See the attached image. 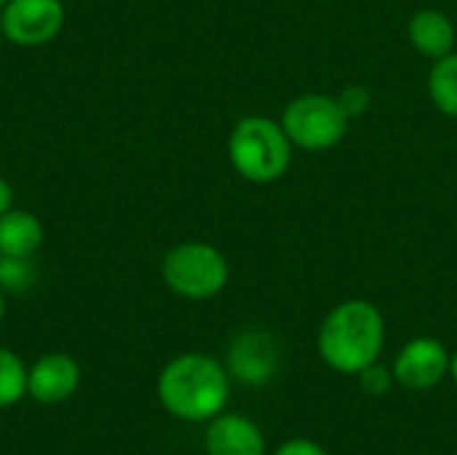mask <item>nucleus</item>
<instances>
[{"mask_svg": "<svg viewBox=\"0 0 457 455\" xmlns=\"http://www.w3.org/2000/svg\"><path fill=\"white\" fill-rule=\"evenodd\" d=\"M426 86L434 107L447 118H457V51L434 62Z\"/></svg>", "mask_w": 457, "mask_h": 455, "instance_id": "ddd939ff", "label": "nucleus"}, {"mask_svg": "<svg viewBox=\"0 0 457 455\" xmlns=\"http://www.w3.org/2000/svg\"><path fill=\"white\" fill-rule=\"evenodd\" d=\"M273 455H329L324 451V445L321 442H316V440H308V437H292V440H287V442H281Z\"/></svg>", "mask_w": 457, "mask_h": 455, "instance_id": "a211bd4d", "label": "nucleus"}, {"mask_svg": "<svg viewBox=\"0 0 457 455\" xmlns=\"http://www.w3.org/2000/svg\"><path fill=\"white\" fill-rule=\"evenodd\" d=\"M161 408L185 424H209L230 400L228 367L201 351L169 359L155 383Z\"/></svg>", "mask_w": 457, "mask_h": 455, "instance_id": "f257e3e1", "label": "nucleus"}, {"mask_svg": "<svg viewBox=\"0 0 457 455\" xmlns=\"http://www.w3.org/2000/svg\"><path fill=\"white\" fill-rule=\"evenodd\" d=\"M356 378H359L361 392H364L367 397H372V400L386 397V394L394 389V383H396L394 370H391V367H386V365H380V362H375V365L364 367Z\"/></svg>", "mask_w": 457, "mask_h": 455, "instance_id": "dca6fc26", "label": "nucleus"}, {"mask_svg": "<svg viewBox=\"0 0 457 455\" xmlns=\"http://www.w3.org/2000/svg\"><path fill=\"white\" fill-rule=\"evenodd\" d=\"M206 455H268L262 429L241 413H220L204 434Z\"/></svg>", "mask_w": 457, "mask_h": 455, "instance_id": "9d476101", "label": "nucleus"}, {"mask_svg": "<svg viewBox=\"0 0 457 455\" xmlns=\"http://www.w3.org/2000/svg\"><path fill=\"white\" fill-rule=\"evenodd\" d=\"M386 346V319L370 300L353 298L337 303L321 322L316 349L321 362L340 375H359L380 362Z\"/></svg>", "mask_w": 457, "mask_h": 455, "instance_id": "f03ea898", "label": "nucleus"}, {"mask_svg": "<svg viewBox=\"0 0 457 455\" xmlns=\"http://www.w3.org/2000/svg\"><path fill=\"white\" fill-rule=\"evenodd\" d=\"M348 115L329 94H300L295 97L284 113L281 126L289 142L308 153H324L337 147L348 131Z\"/></svg>", "mask_w": 457, "mask_h": 455, "instance_id": "39448f33", "label": "nucleus"}, {"mask_svg": "<svg viewBox=\"0 0 457 455\" xmlns=\"http://www.w3.org/2000/svg\"><path fill=\"white\" fill-rule=\"evenodd\" d=\"M5 3H8V0H0V8H3V5H5Z\"/></svg>", "mask_w": 457, "mask_h": 455, "instance_id": "4be33fe9", "label": "nucleus"}, {"mask_svg": "<svg viewBox=\"0 0 457 455\" xmlns=\"http://www.w3.org/2000/svg\"><path fill=\"white\" fill-rule=\"evenodd\" d=\"M391 370L402 389L431 392L450 375V351L442 341L420 335L399 349Z\"/></svg>", "mask_w": 457, "mask_h": 455, "instance_id": "6e6552de", "label": "nucleus"}, {"mask_svg": "<svg viewBox=\"0 0 457 455\" xmlns=\"http://www.w3.org/2000/svg\"><path fill=\"white\" fill-rule=\"evenodd\" d=\"M46 231L37 215L29 209H8L0 215V255L13 257H35L43 247Z\"/></svg>", "mask_w": 457, "mask_h": 455, "instance_id": "f8f14e48", "label": "nucleus"}, {"mask_svg": "<svg viewBox=\"0 0 457 455\" xmlns=\"http://www.w3.org/2000/svg\"><path fill=\"white\" fill-rule=\"evenodd\" d=\"M335 99L343 107V113L348 115V121H353V118H361L367 113V107L372 105V91L361 83H351Z\"/></svg>", "mask_w": 457, "mask_h": 455, "instance_id": "f3484780", "label": "nucleus"}, {"mask_svg": "<svg viewBox=\"0 0 457 455\" xmlns=\"http://www.w3.org/2000/svg\"><path fill=\"white\" fill-rule=\"evenodd\" d=\"M80 386V365L62 351L43 354L27 370V394L37 405H62Z\"/></svg>", "mask_w": 457, "mask_h": 455, "instance_id": "1a4fd4ad", "label": "nucleus"}, {"mask_svg": "<svg viewBox=\"0 0 457 455\" xmlns=\"http://www.w3.org/2000/svg\"><path fill=\"white\" fill-rule=\"evenodd\" d=\"M13 209V188L5 177H0V215Z\"/></svg>", "mask_w": 457, "mask_h": 455, "instance_id": "6ab92c4d", "label": "nucleus"}, {"mask_svg": "<svg viewBox=\"0 0 457 455\" xmlns=\"http://www.w3.org/2000/svg\"><path fill=\"white\" fill-rule=\"evenodd\" d=\"M37 284L35 257L0 255V290L5 295H27Z\"/></svg>", "mask_w": 457, "mask_h": 455, "instance_id": "2eb2a0df", "label": "nucleus"}, {"mask_svg": "<svg viewBox=\"0 0 457 455\" xmlns=\"http://www.w3.org/2000/svg\"><path fill=\"white\" fill-rule=\"evenodd\" d=\"M27 370L16 351L0 346V410L13 408L27 394Z\"/></svg>", "mask_w": 457, "mask_h": 455, "instance_id": "4468645a", "label": "nucleus"}, {"mask_svg": "<svg viewBox=\"0 0 457 455\" xmlns=\"http://www.w3.org/2000/svg\"><path fill=\"white\" fill-rule=\"evenodd\" d=\"M67 11L62 0H8L0 8L3 40L19 48H40L59 38Z\"/></svg>", "mask_w": 457, "mask_h": 455, "instance_id": "423d86ee", "label": "nucleus"}, {"mask_svg": "<svg viewBox=\"0 0 457 455\" xmlns=\"http://www.w3.org/2000/svg\"><path fill=\"white\" fill-rule=\"evenodd\" d=\"M450 378L455 381L457 386V351L455 354H450Z\"/></svg>", "mask_w": 457, "mask_h": 455, "instance_id": "aec40b11", "label": "nucleus"}, {"mask_svg": "<svg viewBox=\"0 0 457 455\" xmlns=\"http://www.w3.org/2000/svg\"><path fill=\"white\" fill-rule=\"evenodd\" d=\"M0 43H3V27H0Z\"/></svg>", "mask_w": 457, "mask_h": 455, "instance_id": "5701e85b", "label": "nucleus"}, {"mask_svg": "<svg viewBox=\"0 0 457 455\" xmlns=\"http://www.w3.org/2000/svg\"><path fill=\"white\" fill-rule=\"evenodd\" d=\"M3 319H5V292L0 290V324H3Z\"/></svg>", "mask_w": 457, "mask_h": 455, "instance_id": "412c9836", "label": "nucleus"}, {"mask_svg": "<svg viewBox=\"0 0 457 455\" xmlns=\"http://www.w3.org/2000/svg\"><path fill=\"white\" fill-rule=\"evenodd\" d=\"M407 38L418 54L436 62L455 51V21L439 8H420L407 21Z\"/></svg>", "mask_w": 457, "mask_h": 455, "instance_id": "9b49d317", "label": "nucleus"}, {"mask_svg": "<svg viewBox=\"0 0 457 455\" xmlns=\"http://www.w3.org/2000/svg\"><path fill=\"white\" fill-rule=\"evenodd\" d=\"M292 150L281 121L265 115L241 118L228 137V158L238 177L252 185L278 182L292 166Z\"/></svg>", "mask_w": 457, "mask_h": 455, "instance_id": "7ed1b4c3", "label": "nucleus"}, {"mask_svg": "<svg viewBox=\"0 0 457 455\" xmlns=\"http://www.w3.org/2000/svg\"><path fill=\"white\" fill-rule=\"evenodd\" d=\"M161 279L177 298L212 300L230 279L228 257L206 241H182L161 260Z\"/></svg>", "mask_w": 457, "mask_h": 455, "instance_id": "20e7f679", "label": "nucleus"}, {"mask_svg": "<svg viewBox=\"0 0 457 455\" xmlns=\"http://www.w3.org/2000/svg\"><path fill=\"white\" fill-rule=\"evenodd\" d=\"M281 365V343L270 330L262 327H249L241 330L225 357V367L230 381H238L244 386L260 389L273 381Z\"/></svg>", "mask_w": 457, "mask_h": 455, "instance_id": "0eeeda50", "label": "nucleus"}]
</instances>
